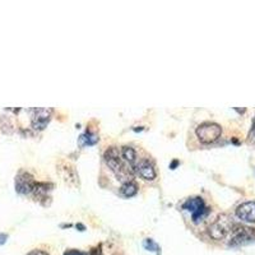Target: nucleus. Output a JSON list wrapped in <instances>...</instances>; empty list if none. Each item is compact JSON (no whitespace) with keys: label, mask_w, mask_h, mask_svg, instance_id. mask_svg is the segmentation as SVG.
I'll return each instance as SVG.
<instances>
[{"label":"nucleus","mask_w":255,"mask_h":255,"mask_svg":"<svg viewBox=\"0 0 255 255\" xmlns=\"http://www.w3.org/2000/svg\"><path fill=\"white\" fill-rule=\"evenodd\" d=\"M105 159H106L108 165L110 166L111 170L115 172V175L120 180H123L125 183L131 181V179H133V167L127 161L123 159L122 153H120L118 148H109L108 151L105 152Z\"/></svg>","instance_id":"obj_1"},{"label":"nucleus","mask_w":255,"mask_h":255,"mask_svg":"<svg viewBox=\"0 0 255 255\" xmlns=\"http://www.w3.org/2000/svg\"><path fill=\"white\" fill-rule=\"evenodd\" d=\"M6 240H8V235L6 234H0V247L4 245L6 243Z\"/></svg>","instance_id":"obj_17"},{"label":"nucleus","mask_w":255,"mask_h":255,"mask_svg":"<svg viewBox=\"0 0 255 255\" xmlns=\"http://www.w3.org/2000/svg\"><path fill=\"white\" fill-rule=\"evenodd\" d=\"M122 157L124 161H127V162L129 163V165H133L134 161H135V151H134L131 147L125 145L122 149Z\"/></svg>","instance_id":"obj_13"},{"label":"nucleus","mask_w":255,"mask_h":255,"mask_svg":"<svg viewBox=\"0 0 255 255\" xmlns=\"http://www.w3.org/2000/svg\"><path fill=\"white\" fill-rule=\"evenodd\" d=\"M28 255H49V254H46V253H44V252H41V250H33V252L29 253Z\"/></svg>","instance_id":"obj_18"},{"label":"nucleus","mask_w":255,"mask_h":255,"mask_svg":"<svg viewBox=\"0 0 255 255\" xmlns=\"http://www.w3.org/2000/svg\"><path fill=\"white\" fill-rule=\"evenodd\" d=\"M234 226L235 223L232 222V218L226 215H221L209 227V235L215 240H222L232 231Z\"/></svg>","instance_id":"obj_2"},{"label":"nucleus","mask_w":255,"mask_h":255,"mask_svg":"<svg viewBox=\"0 0 255 255\" xmlns=\"http://www.w3.org/2000/svg\"><path fill=\"white\" fill-rule=\"evenodd\" d=\"M231 234V240L229 243L230 247H243V245L255 243V230L250 227L235 225Z\"/></svg>","instance_id":"obj_3"},{"label":"nucleus","mask_w":255,"mask_h":255,"mask_svg":"<svg viewBox=\"0 0 255 255\" xmlns=\"http://www.w3.org/2000/svg\"><path fill=\"white\" fill-rule=\"evenodd\" d=\"M249 143L250 144L255 145V119H254V123H253L252 130H250L249 133Z\"/></svg>","instance_id":"obj_16"},{"label":"nucleus","mask_w":255,"mask_h":255,"mask_svg":"<svg viewBox=\"0 0 255 255\" xmlns=\"http://www.w3.org/2000/svg\"><path fill=\"white\" fill-rule=\"evenodd\" d=\"M136 171L140 176L144 180H154L156 179V171H154L152 163H149V161L147 159H143L140 161L138 165H136Z\"/></svg>","instance_id":"obj_9"},{"label":"nucleus","mask_w":255,"mask_h":255,"mask_svg":"<svg viewBox=\"0 0 255 255\" xmlns=\"http://www.w3.org/2000/svg\"><path fill=\"white\" fill-rule=\"evenodd\" d=\"M120 193L127 198L134 197V195L138 193V186H136V184L134 183V181H128V183H125L124 185L122 186Z\"/></svg>","instance_id":"obj_10"},{"label":"nucleus","mask_w":255,"mask_h":255,"mask_svg":"<svg viewBox=\"0 0 255 255\" xmlns=\"http://www.w3.org/2000/svg\"><path fill=\"white\" fill-rule=\"evenodd\" d=\"M177 163H179V162H177V161H174V162H172V165H171V168H172V170H174V168L176 167Z\"/></svg>","instance_id":"obj_19"},{"label":"nucleus","mask_w":255,"mask_h":255,"mask_svg":"<svg viewBox=\"0 0 255 255\" xmlns=\"http://www.w3.org/2000/svg\"><path fill=\"white\" fill-rule=\"evenodd\" d=\"M36 181L33 180V177L31 176L27 172H20L17 177H15V190L19 194H31L33 193V189H35Z\"/></svg>","instance_id":"obj_6"},{"label":"nucleus","mask_w":255,"mask_h":255,"mask_svg":"<svg viewBox=\"0 0 255 255\" xmlns=\"http://www.w3.org/2000/svg\"><path fill=\"white\" fill-rule=\"evenodd\" d=\"M222 133V129L215 123H204L197 129V135L203 143H213L218 139Z\"/></svg>","instance_id":"obj_5"},{"label":"nucleus","mask_w":255,"mask_h":255,"mask_svg":"<svg viewBox=\"0 0 255 255\" xmlns=\"http://www.w3.org/2000/svg\"><path fill=\"white\" fill-rule=\"evenodd\" d=\"M143 247H144V249L148 250V252H154L157 253V255H158L159 247L154 243L153 240H152V239H145V240L143 241Z\"/></svg>","instance_id":"obj_15"},{"label":"nucleus","mask_w":255,"mask_h":255,"mask_svg":"<svg viewBox=\"0 0 255 255\" xmlns=\"http://www.w3.org/2000/svg\"><path fill=\"white\" fill-rule=\"evenodd\" d=\"M51 115V110L46 109H37L33 110V116H32V127L35 128L36 130H42L47 125Z\"/></svg>","instance_id":"obj_7"},{"label":"nucleus","mask_w":255,"mask_h":255,"mask_svg":"<svg viewBox=\"0 0 255 255\" xmlns=\"http://www.w3.org/2000/svg\"><path fill=\"white\" fill-rule=\"evenodd\" d=\"M183 208L185 211L190 212L191 213V220L194 223H199L200 221L203 220L204 217H207V215L209 213V209L206 207L204 200L200 197L190 198L183 204Z\"/></svg>","instance_id":"obj_4"},{"label":"nucleus","mask_w":255,"mask_h":255,"mask_svg":"<svg viewBox=\"0 0 255 255\" xmlns=\"http://www.w3.org/2000/svg\"><path fill=\"white\" fill-rule=\"evenodd\" d=\"M97 142H99V136L96 135V134L91 133V131H86V133L79 136V143H81V145H93Z\"/></svg>","instance_id":"obj_11"},{"label":"nucleus","mask_w":255,"mask_h":255,"mask_svg":"<svg viewBox=\"0 0 255 255\" xmlns=\"http://www.w3.org/2000/svg\"><path fill=\"white\" fill-rule=\"evenodd\" d=\"M61 175H63L65 181H69V183H74V184H77V181H78V176H77L76 174V170H74L72 166H65V167L63 168Z\"/></svg>","instance_id":"obj_12"},{"label":"nucleus","mask_w":255,"mask_h":255,"mask_svg":"<svg viewBox=\"0 0 255 255\" xmlns=\"http://www.w3.org/2000/svg\"><path fill=\"white\" fill-rule=\"evenodd\" d=\"M64 255H102L101 248H96V249L91 250L90 253H83L79 250H68L64 253Z\"/></svg>","instance_id":"obj_14"},{"label":"nucleus","mask_w":255,"mask_h":255,"mask_svg":"<svg viewBox=\"0 0 255 255\" xmlns=\"http://www.w3.org/2000/svg\"><path fill=\"white\" fill-rule=\"evenodd\" d=\"M236 216L247 222H255V202H247L238 207Z\"/></svg>","instance_id":"obj_8"}]
</instances>
